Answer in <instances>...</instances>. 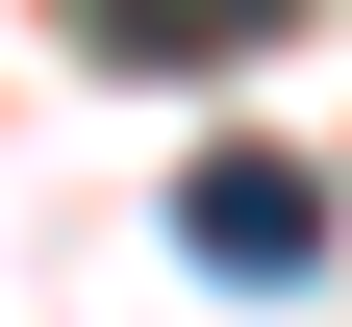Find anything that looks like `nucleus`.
<instances>
[{"mask_svg":"<svg viewBox=\"0 0 352 327\" xmlns=\"http://www.w3.org/2000/svg\"><path fill=\"white\" fill-rule=\"evenodd\" d=\"M176 252H201V277H302V252H327V202H302L277 151H201V176H176Z\"/></svg>","mask_w":352,"mask_h":327,"instance_id":"1","label":"nucleus"},{"mask_svg":"<svg viewBox=\"0 0 352 327\" xmlns=\"http://www.w3.org/2000/svg\"><path fill=\"white\" fill-rule=\"evenodd\" d=\"M76 51H126V76H227V51H277L302 0H51Z\"/></svg>","mask_w":352,"mask_h":327,"instance_id":"2","label":"nucleus"}]
</instances>
